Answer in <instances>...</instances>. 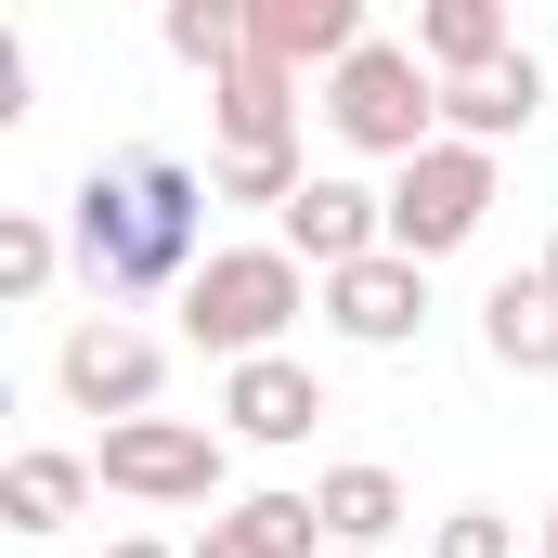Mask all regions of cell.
<instances>
[{
  "label": "cell",
  "instance_id": "1",
  "mask_svg": "<svg viewBox=\"0 0 558 558\" xmlns=\"http://www.w3.org/2000/svg\"><path fill=\"white\" fill-rule=\"evenodd\" d=\"M195 221H208V182H195L182 156L92 169V182L65 195V247H78L92 299H156V286H195V274H208Z\"/></svg>",
  "mask_w": 558,
  "mask_h": 558
},
{
  "label": "cell",
  "instance_id": "2",
  "mask_svg": "<svg viewBox=\"0 0 558 558\" xmlns=\"http://www.w3.org/2000/svg\"><path fill=\"white\" fill-rule=\"evenodd\" d=\"M312 299H325V286L299 274L286 247H208V274L182 286V338L221 351V364H260V351H286V325H299Z\"/></svg>",
  "mask_w": 558,
  "mask_h": 558
},
{
  "label": "cell",
  "instance_id": "3",
  "mask_svg": "<svg viewBox=\"0 0 558 558\" xmlns=\"http://www.w3.org/2000/svg\"><path fill=\"white\" fill-rule=\"evenodd\" d=\"M325 131L351 143V156H377V169H416L428 143H441V78L416 65V39H364L325 78Z\"/></svg>",
  "mask_w": 558,
  "mask_h": 558
},
{
  "label": "cell",
  "instance_id": "4",
  "mask_svg": "<svg viewBox=\"0 0 558 558\" xmlns=\"http://www.w3.org/2000/svg\"><path fill=\"white\" fill-rule=\"evenodd\" d=\"M221 428H195V416H131V428H105L92 441V481L105 494H131V507H208L221 520Z\"/></svg>",
  "mask_w": 558,
  "mask_h": 558
},
{
  "label": "cell",
  "instance_id": "5",
  "mask_svg": "<svg viewBox=\"0 0 558 558\" xmlns=\"http://www.w3.org/2000/svg\"><path fill=\"white\" fill-rule=\"evenodd\" d=\"M494 221V156L481 143H428L416 169H390V247L403 260H454Z\"/></svg>",
  "mask_w": 558,
  "mask_h": 558
},
{
  "label": "cell",
  "instance_id": "6",
  "mask_svg": "<svg viewBox=\"0 0 558 558\" xmlns=\"http://www.w3.org/2000/svg\"><path fill=\"white\" fill-rule=\"evenodd\" d=\"M52 390H65L78 416L131 428V416H156V390H169V338H143V325H118V312H92V325H65Z\"/></svg>",
  "mask_w": 558,
  "mask_h": 558
},
{
  "label": "cell",
  "instance_id": "7",
  "mask_svg": "<svg viewBox=\"0 0 558 558\" xmlns=\"http://www.w3.org/2000/svg\"><path fill=\"white\" fill-rule=\"evenodd\" d=\"M274 247L325 286V274H351V260H377V247H390V195H377V182H351V169H312V195L274 221Z\"/></svg>",
  "mask_w": 558,
  "mask_h": 558
},
{
  "label": "cell",
  "instance_id": "8",
  "mask_svg": "<svg viewBox=\"0 0 558 558\" xmlns=\"http://www.w3.org/2000/svg\"><path fill=\"white\" fill-rule=\"evenodd\" d=\"M325 325H338L351 351H416V325H428V260L377 247V260L325 274Z\"/></svg>",
  "mask_w": 558,
  "mask_h": 558
},
{
  "label": "cell",
  "instance_id": "9",
  "mask_svg": "<svg viewBox=\"0 0 558 558\" xmlns=\"http://www.w3.org/2000/svg\"><path fill=\"white\" fill-rule=\"evenodd\" d=\"M325 416H338V403H325V377H312L299 351H260V364H221V428H234V441H260V454H286V441H312Z\"/></svg>",
  "mask_w": 558,
  "mask_h": 558
},
{
  "label": "cell",
  "instance_id": "10",
  "mask_svg": "<svg viewBox=\"0 0 558 558\" xmlns=\"http://www.w3.org/2000/svg\"><path fill=\"white\" fill-rule=\"evenodd\" d=\"M234 156H299V78L260 52L234 78H208V169H234Z\"/></svg>",
  "mask_w": 558,
  "mask_h": 558
},
{
  "label": "cell",
  "instance_id": "11",
  "mask_svg": "<svg viewBox=\"0 0 558 558\" xmlns=\"http://www.w3.org/2000/svg\"><path fill=\"white\" fill-rule=\"evenodd\" d=\"M364 39H377V26H364V0H247V52L286 65V78H338Z\"/></svg>",
  "mask_w": 558,
  "mask_h": 558
},
{
  "label": "cell",
  "instance_id": "12",
  "mask_svg": "<svg viewBox=\"0 0 558 558\" xmlns=\"http://www.w3.org/2000/svg\"><path fill=\"white\" fill-rule=\"evenodd\" d=\"M533 118H546V65H533V52H507V65H481V78H441V143L507 156Z\"/></svg>",
  "mask_w": 558,
  "mask_h": 558
},
{
  "label": "cell",
  "instance_id": "13",
  "mask_svg": "<svg viewBox=\"0 0 558 558\" xmlns=\"http://www.w3.org/2000/svg\"><path fill=\"white\" fill-rule=\"evenodd\" d=\"M105 481H92V454H65V441H26L13 468H0V533H26V546H52L78 507H92Z\"/></svg>",
  "mask_w": 558,
  "mask_h": 558
},
{
  "label": "cell",
  "instance_id": "14",
  "mask_svg": "<svg viewBox=\"0 0 558 558\" xmlns=\"http://www.w3.org/2000/svg\"><path fill=\"white\" fill-rule=\"evenodd\" d=\"M481 351H494L507 377H558V274H546V260L494 274V299H481Z\"/></svg>",
  "mask_w": 558,
  "mask_h": 558
},
{
  "label": "cell",
  "instance_id": "15",
  "mask_svg": "<svg viewBox=\"0 0 558 558\" xmlns=\"http://www.w3.org/2000/svg\"><path fill=\"white\" fill-rule=\"evenodd\" d=\"M312 520H325V558H377L390 533H403V481H390L377 454H351V468L312 481Z\"/></svg>",
  "mask_w": 558,
  "mask_h": 558
},
{
  "label": "cell",
  "instance_id": "16",
  "mask_svg": "<svg viewBox=\"0 0 558 558\" xmlns=\"http://www.w3.org/2000/svg\"><path fill=\"white\" fill-rule=\"evenodd\" d=\"M182 558H325V520H312V494H234Z\"/></svg>",
  "mask_w": 558,
  "mask_h": 558
},
{
  "label": "cell",
  "instance_id": "17",
  "mask_svg": "<svg viewBox=\"0 0 558 558\" xmlns=\"http://www.w3.org/2000/svg\"><path fill=\"white\" fill-rule=\"evenodd\" d=\"M520 39H507V0H428L416 13V65L428 78H481V65H507Z\"/></svg>",
  "mask_w": 558,
  "mask_h": 558
},
{
  "label": "cell",
  "instance_id": "18",
  "mask_svg": "<svg viewBox=\"0 0 558 558\" xmlns=\"http://www.w3.org/2000/svg\"><path fill=\"white\" fill-rule=\"evenodd\" d=\"M182 65H208V78H234L247 65V0H169V26H156Z\"/></svg>",
  "mask_w": 558,
  "mask_h": 558
},
{
  "label": "cell",
  "instance_id": "19",
  "mask_svg": "<svg viewBox=\"0 0 558 558\" xmlns=\"http://www.w3.org/2000/svg\"><path fill=\"white\" fill-rule=\"evenodd\" d=\"M52 260H65V234H52L39 208H0V299H39Z\"/></svg>",
  "mask_w": 558,
  "mask_h": 558
},
{
  "label": "cell",
  "instance_id": "20",
  "mask_svg": "<svg viewBox=\"0 0 558 558\" xmlns=\"http://www.w3.org/2000/svg\"><path fill=\"white\" fill-rule=\"evenodd\" d=\"M428 558H520V520L507 507H441L428 520Z\"/></svg>",
  "mask_w": 558,
  "mask_h": 558
},
{
  "label": "cell",
  "instance_id": "21",
  "mask_svg": "<svg viewBox=\"0 0 558 558\" xmlns=\"http://www.w3.org/2000/svg\"><path fill=\"white\" fill-rule=\"evenodd\" d=\"M105 558H169V546H156V533H118V546H105Z\"/></svg>",
  "mask_w": 558,
  "mask_h": 558
},
{
  "label": "cell",
  "instance_id": "22",
  "mask_svg": "<svg viewBox=\"0 0 558 558\" xmlns=\"http://www.w3.org/2000/svg\"><path fill=\"white\" fill-rule=\"evenodd\" d=\"M533 558H558V494H546V533H533Z\"/></svg>",
  "mask_w": 558,
  "mask_h": 558
},
{
  "label": "cell",
  "instance_id": "23",
  "mask_svg": "<svg viewBox=\"0 0 558 558\" xmlns=\"http://www.w3.org/2000/svg\"><path fill=\"white\" fill-rule=\"evenodd\" d=\"M546 274H558V247H546Z\"/></svg>",
  "mask_w": 558,
  "mask_h": 558
}]
</instances>
